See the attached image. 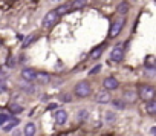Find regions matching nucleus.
<instances>
[{
	"instance_id": "1",
	"label": "nucleus",
	"mask_w": 156,
	"mask_h": 136,
	"mask_svg": "<svg viewBox=\"0 0 156 136\" xmlns=\"http://www.w3.org/2000/svg\"><path fill=\"white\" fill-rule=\"evenodd\" d=\"M73 92H75V95H76V96H80V98H86V96H89V95H90L92 87H90V84H89L87 81H80V83H76V86H75Z\"/></svg>"
},
{
	"instance_id": "2",
	"label": "nucleus",
	"mask_w": 156,
	"mask_h": 136,
	"mask_svg": "<svg viewBox=\"0 0 156 136\" xmlns=\"http://www.w3.org/2000/svg\"><path fill=\"white\" fill-rule=\"evenodd\" d=\"M58 19H60V16L57 14L55 9H52V11H49V12L43 17V23H41V26H43L44 29H49V28H52V26L57 25Z\"/></svg>"
},
{
	"instance_id": "3",
	"label": "nucleus",
	"mask_w": 156,
	"mask_h": 136,
	"mask_svg": "<svg viewBox=\"0 0 156 136\" xmlns=\"http://www.w3.org/2000/svg\"><path fill=\"white\" fill-rule=\"evenodd\" d=\"M138 95H139L141 99H144V101H150V99H154L156 92H154V87L144 84V86H139V92H138Z\"/></svg>"
},
{
	"instance_id": "4",
	"label": "nucleus",
	"mask_w": 156,
	"mask_h": 136,
	"mask_svg": "<svg viewBox=\"0 0 156 136\" xmlns=\"http://www.w3.org/2000/svg\"><path fill=\"white\" fill-rule=\"evenodd\" d=\"M124 19H118V20H115L113 23H112V26H110V31H109V38H116L118 35H119V32L122 31V28H124Z\"/></svg>"
},
{
	"instance_id": "5",
	"label": "nucleus",
	"mask_w": 156,
	"mask_h": 136,
	"mask_svg": "<svg viewBox=\"0 0 156 136\" xmlns=\"http://www.w3.org/2000/svg\"><path fill=\"white\" fill-rule=\"evenodd\" d=\"M122 57H124V47L121 44H116L110 52V58H112V61H121Z\"/></svg>"
},
{
	"instance_id": "6",
	"label": "nucleus",
	"mask_w": 156,
	"mask_h": 136,
	"mask_svg": "<svg viewBox=\"0 0 156 136\" xmlns=\"http://www.w3.org/2000/svg\"><path fill=\"white\" fill-rule=\"evenodd\" d=\"M103 86H104L106 90H115V89H118L119 83H118V80H116L115 77H107V78L104 80Z\"/></svg>"
},
{
	"instance_id": "7",
	"label": "nucleus",
	"mask_w": 156,
	"mask_h": 136,
	"mask_svg": "<svg viewBox=\"0 0 156 136\" xmlns=\"http://www.w3.org/2000/svg\"><path fill=\"white\" fill-rule=\"evenodd\" d=\"M54 119H55V122L58 125L66 124V121H67V112L66 110H57L55 115H54Z\"/></svg>"
},
{
	"instance_id": "8",
	"label": "nucleus",
	"mask_w": 156,
	"mask_h": 136,
	"mask_svg": "<svg viewBox=\"0 0 156 136\" xmlns=\"http://www.w3.org/2000/svg\"><path fill=\"white\" fill-rule=\"evenodd\" d=\"M95 101H97V103H100V104H107V103H110V93H109V90L97 93Z\"/></svg>"
},
{
	"instance_id": "9",
	"label": "nucleus",
	"mask_w": 156,
	"mask_h": 136,
	"mask_svg": "<svg viewBox=\"0 0 156 136\" xmlns=\"http://www.w3.org/2000/svg\"><path fill=\"white\" fill-rule=\"evenodd\" d=\"M34 81H37L38 84H46V83H49V75L44 72H35Z\"/></svg>"
},
{
	"instance_id": "10",
	"label": "nucleus",
	"mask_w": 156,
	"mask_h": 136,
	"mask_svg": "<svg viewBox=\"0 0 156 136\" xmlns=\"http://www.w3.org/2000/svg\"><path fill=\"white\" fill-rule=\"evenodd\" d=\"M16 125H19V119L17 118H9L2 127H3V131H11Z\"/></svg>"
},
{
	"instance_id": "11",
	"label": "nucleus",
	"mask_w": 156,
	"mask_h": 136,
	"mask_svg": "<svg viewBox=\"0 0 156 136\" xmlns=\"http://www.w3.org/2000/svg\"><path fill=\"white\" fill-rule=\"evenodd\" d=\"M34 77H35V72L32 69H23L22 71V78L28 83H32L34 81Z\"/></svg>"
},
{
	"instance_id": "12",
	"label": "nucleus",
	"mask_w": 156,
	"mask_h": 136,
	"mask_svg": "<svg viewBox=\"0 0 156 136\" xmlns=\"http://www.w3.org/2000/svg\"><path fill=\"white\" fill-rule=\"evenodd\" d=\"M35 131H37V128H35V125L32 122H28L25 125V128H23V134L25 136H35Z\"/></svg>"
},
{
	"instance_id": "13",
	"label": "nucleus",
	"mask_w": 156,
	"mask_h": 136,
	"mask_svg": "<svg viewBox=\"0 0 156 136\" xmlns=\"http://www.w3.org/2000/svg\"><path fill=\"white\" fill-rule=\"evenodd\" d=\"M87 3V0H73L72 3H69V9H81Z\"/></svg>"
},
{
	"instance_id": "14",
	"label": "nucleus",
	"mask_w": 156,
	"mask_h": 136,
	"mask_svg": "<svg viewBox=\"0 0 156 136\" xmlns=\"http://www.w3.org/2000/svg\"><path fill=\"white\" fill-rule=\"evenodd\" d=\"M147 106H145V110L148 115H154L156 113V101L154 99H150V101H145Z\"/></svg>"
},
{
	"instance_id": "15",
	"label": "nucleus",
	"mask_w": 156,
	"mask_h": 136,
	"mask_svg": "<svg viewBox=\"0 0 156 136\" xmlns=\"http://www.w3.org/2000/svg\"><path fill=\"white\" fill-rule=\"evenodd\" d=\"M9 112L14 113V115H19V113L23 112V107L20 104H17V103H12V104H9Z\"/></svg>"
},
{
	"instance_id": "16",
	"label": "nucleus",
	"mask_w": 156,
	"mask_h": 136,
	"mask_svg": "<svg viewBox=\"0 0 156 136\" xmlns=\"http://www.w3.org/2000/svg\"><path fill=\"white\" fill-rule=\"evenodd\" d=\"M144 66H145V67H156V58H154L153 55H148V57H145Z\"/></svg>"
},
{
	"instance_id": "17",
	"label": "nucleus",
	"mask_w": 156,
	"mask_h": 136,
	"mask_svg": "<svg viewBox=\"0 0 156 136\" xmlns=\"http://www.w3.org/2000/svg\"><path fill=\"white\" fill-rule=\"evenodd\" d=\"M129 9H130V5H129L127 2H121V3L118 5V12H119V14H127Z\"/></svg>"
},
{
	"instance_id": "18",
	"label": "nucleus",
	"mask_w": 156,
	"mask_h": 136,
	"mask_svg": "<svg viewBox=\"0 0 156 136\" xmlns=\"http://www.w3.org/2000/svg\"><path fill=\"white\" fill-rule=\"evenodd\" d=\"M55 11H57V14H58V16L61 17V16H64L66 12H69L70 9H69V5H61V6H58V8H57Z\"/></svg>"
},
{
	"instance_id": "19",
	"label": "nucleus",
	"mask_w": 156,
	"mask_h": 136,
	"mask_svg": "<svg viewBox=\"0 0 156 136\" xmlns=\"http://www.w3.org/2000/svg\"><path fill=\"white\" fill-rule=\"evenodd\" d=\"M103 51H104V46H98L97 49H94V51L90 52V57H92V58H100V55L103 54Z\"/></svg>"
},
{
	"instance_id": "20",
	"label": "nucleus",
	"mask_w": 156,
	"mask_h": 136,
	"mask_svg": "<svg viewBox=\"0 0 156 136\" xmlns=\"http://www.w3.org/2000/svg\"><path fill=\"white\" fill-rule=\"evenodd\" d=\"M110 101H112V99H110ZM112 104H113V107H116V109H119V110H124V109H126V104H124L122 99H113Z\"/></svg>"
},
{
	"instance_id": "21",
	"label": "nucleus",
	"mask_w": 156,
	"mask_h": 136,
	"mask_svg": "<svg viewBox=\"0 0 156 136\" xmlns=\"http://www.w3.org/2000/svg\"><path fill=\"white\" fill-rule=\"evenodd\" d=\"M87 110L86 109H81V110H78V113H76V118H78V121H84L86 118H87Z\"/></svg>"
},
{
	"instance_id": "22",
	"label": "nucleus",
	"mask_w": 156,
	"mask_h": 136,
	"mask_svg": "<svg viewBox=\"0 0 156 136\" xmlns=\"http://www.w3.org/2000/svg\"><path fill=\"white\" fill-rule=\"evenodd\" d=\"M124 98H126L127 101L133 103V101L136 99V93H135V92H130V90H127V92H124Z\"/></svg>"
},
{
	"instance_id": "23",
	"label": "nucleus",
	"mask_w": 156,
	"mask_h": 136,
	"mask_svg": "<svg viewBox=\"0 0 156 136\" xmlns=\"http://www.w3.org/2000/svg\"><path fill=\"white\" fill-rule=\"evenodd\" d=\"M115 119H116V115L113 113V112H107L106 113V122H115Z\"/></svg>"
},
{
	"instance_id": "24",
	"label": "nucleus",
	"mask_w": 156,
	"mask_h": 136,
	"mask_svg": "<svg viewBox=\"0 0 156 136\" xmlns=\"http://www.w3.org/2000/svg\"><path fill=\"white\" fill-rule=\"evenodd\" d=\"M35 40H37V37H34V35H29V37L25 40V43L22 44V47H28V46H29L32 41H35Z\"/></svg>"
},
{
	"instance_id": "25",
	"label": "nucleus",
	"mask_w": 156,
	"mask_h": 136,
	"mask_svg": "<svg viewBox=\"0 0 156 136\" xmlns=\"http://www.w3.org/2000/svg\"><path fill=\"white\" fill-rule=\"evenodd\" d=\"M20 87H22V90L26 92V93H34V92H35L34 86H20Z\"/></svg>"
},
{
	"instance_id": "26",
	"label": "nucleus",
	"mask_w": 156,
	"mask_h": 136,
	"mask_svg": "<svg viewBox=\"0 0 156 136\" xmlns=\"http://www.w3.org/2000/svg\"><path fill=\"white\" fill-rule=\"evenodd\" d=\"M60 99H61L63 103H70V101H72V98H70L69 93H61V95H60Z\"/></svg>"
},
{
	"instance_id": "27",
	"label": "nucleus",
	"mask_w": 156,
	"mask_h": 136,
	"mask_svg": "<svg viewBox=\"0 0 156 136\" xmlns=\"http://www.w3.org/2000/svg\"><path fill=\"white\" fill-rule=\"evenodd\" d=\"M8 119H9V115H6V113H0V127H2Z\"/></svg>"
},
{
	"instance_id": "28",
	"label": "nucleus",
	"mask_w": 156,
	"mask_h": 136,
	"mask_svg": "<svg viewBox=\"0 0 156 136\" xmlns=\"http://www.w3.org/2000/svg\"><path fill=\"white\" fill-rule=\"evenodd\" d=\"M101 71V64H97L95 67H92V69L89 71V75H95V74H98Z\"/></svg>"
},
{
	"instance_id": "29",
	"label": "nucleus",
	"mask_w": 156,
	"mask_h": 136,
	"mask_svg": "<svg viewBox=\"0 0 156 136\" xmlns=\"http://www.w3.org/2000/svg\"><path fill=\"white\" fill-rule=\"evenodd\" d=\"M8 71H6V66H0V77H6Z\"/></svg>"
},
{
	"instance_id": "30",
	"label": "nucleus",
	"mask_w": 156,
	"mask_h": 136,
	"mask_svg": "<svg viewBox=\"0 0 156 136\" xmlns=\"http://www.w3.org/2000/svg\"><path fill=\"white\" fill-rule=\"evenodd\" d=\"M6 89H8V87H6V83L0 80V92H5Z\"/></svg>"
},
{
	"instance_id": "31",
	"label": "nucleus",
	"mask_w": 156,
	"mask_h": 136,
	"mask_svg": "<svg viewBox=\"0 0 156 136\" xmlns=\"http://www.w3.org/2000/svg\"><path fill=\"white\" fill-rule=\"evenodd\" d=\"M14 66H16L14 60H12V58H8V61H6V67H14Z\"/></svg>"
},
{
	"instance_id": "32",
	"label": "nucleus",
	"mask_w": 156,
	"mask_h": 136,
	"mask_svg": "<svg viewBox=\"0 0 156 136\" xmlns=\"http://www.w3.org/2000/svg\"><path fill=\"white\" fill-rule=\"evenodd\" d=\"M57 107H58V106H57V104H55V103H51V104H49V106H48V107H46V110H55V109H57Z\"/></svg>"
},
{
	"instance_id": "33",
	"label": "nucleus",
	"mask_w": 156,
	"mask_h": 136,
	"mask_svg": "<svg viewBox=\"0 0 156 136\" xmlns=\"http://www.w3.org/2000/svg\"><path fill=\"white\" fill-rule=\"evenodd\" d=\"M12 136H22V131H20V130H14Z\"/></svg>"
},
{
	"instance_id": "34",
	"label": "nucleus",
	"mask_w": 156,
	"mask_h": 136,
	"mask_svg": "<svg viewBox=\"0 0 156 136\" xmlns=\"http://www.w3.org/2000/svg\"><path fill=\"white\" fill-rule=\"evenodd\" d=\"M154 133H156V127H151V128H150V134L154 136Z\"/></svg>"
},
{
	"instance_id": "35",
	"label": "nucleus",
	"mask_w": 156,
	"mask_h": 136,
	"mask_svg": "<svg viewBox=\"0 0 156 136\" xmlns=\"http://www.w3.org/2000/svg\"><path fill=\"white\" fill-rule=\"evenodd\" d=\"M54 2H55V0H54Z\"/></svg>"
}]
</instances>
